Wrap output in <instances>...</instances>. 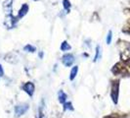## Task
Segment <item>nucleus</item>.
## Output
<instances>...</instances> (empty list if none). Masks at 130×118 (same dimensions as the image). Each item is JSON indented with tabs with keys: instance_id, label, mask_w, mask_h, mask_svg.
<instances>
[{
	"instance_id": "nucleus-2",
	"label": "nucleus",
	"mask_w": 130,
	"mask_h": 118,
	"mask_svg": "<svg viewBox=\"0 0 130 118\" xmlns=\"http://www.w3.org/2000/svg\"><path fill=\"white\" fill-rule=\"evenodd\" d=\"M111 72L113 73L115 75H122V76H128L129 75V72L126 69V67L122 65L121 63L115 64L113 67L111 68Z\"/></svg>"
},
{
	"instance_id": "nucleus-18",
	"label": "nucleus",
	"mask_w": 130,
	"mask_h": 118,
	"mask_svg": "<svg viewBox=\"0 0 130 118\" xmlns=\"http://www.w3.org/2000/svg\"><path fill=\"white\" fill-rule=\"evenodd\" d=\"M4 75V71H3V69H2V66L0 65V77H2Z\"/></svg>"
},
{
	"instance_id": "nucleus-9",
	"label": "nucleus",
	"mask_w": 130,
	"mask_h": 118,
	"mask_svg": "<svg viewBox=\"0 0 130 118\" xmlns=\"http://www.w3.org/2000/svg\"><path fill=\"white\" fill-rule=\"evenodd\" d=\"M66 99H67V95L63 91L59 92V101L61 103H65L66 102Z\"/></svg>"
},
{
	"instance_id": "nucleus-14",
	"label": "nucleus",
	"mask_w": 130,
	"mask_h": 118,
	"mask_svg": "<svg viewBox=\"0 0 130 118\" xmlns=\"http://www.w3.org/2000/svg\"><path fill=\"white\" fill-rule=\"evenodd\" d=\"M111 36H112V33H111V31H110L108 36H107V43L108 44H110L111 42Z\"/></svg>"
},
{
	"instance_id": "nucleus-5",
	"label": "nucleus",
	"mask_w": 130,
	"mask_h": 118,
	"mask_svg": "<svg viewBox=\"0 0 130 118\" xmlns=\"http://www.w3.org/2000/svg\"><path fill=\"white\" fill-rule=\"evenodd\" d=\"M23 89H24V91L28 95V96H32L33 92H34V85H33L31 82H27L26 83L24 87H23Z\"/></svg>"
},
{
	"instance_id": "nucleus-10",
	"label": "nucleus",
	"mask_w": 130,
	"mask_h": 118,
	"mask_svg": "<svg viewBox=\"0 0 130 118\" xmlns=\"http://www.w3.org/2000/svg\"><path fill=\"white\" fill-rule=\"evenodd\" d=\"M126 115L125 114H118V113H112L111 115H107L104 118H125Z\"/></svg>"
},
{
	"instance_id": "nucleus-6",
	"label": "nucleus",
	"mask_w": 130,
	"mask_h": 118,
	"mask_svg": "<svg viewBox=\"0 0 130 118\" xmlns=\"http://www.w3.org/2000/svg\"><path fill=\"white\" fill-rule=\"evenodd\" d=\"M12 1L13 0H7L4 3V9L6 11V14H8V15H10L12 12Z\"/></svg>"
},
{
	"instance_id": "nucleus-16",
	"label": "nucleus",
	"mask_w": 130,
	"mask_h": 118,
	"mask_svg": "<svg viewBox=\"0 0 130 118\" xmlns=\"http://www.w3.org/2000/svg\"><path fill=\"white\" fill-rule=\"evenodd\" d=\"M99 56H100V46H97V48H96V56H95L94 61H97Z\"/></svg>"
},
{
	"instance_id": "nucleus-8",
	"label": "nucleus",
	"mask_w": 130,
	"mask_h": 118,
	"mask_svg": "<svg viewBox=\"0 0 130 118\" xmlns=\"http://www.w3.org/2000/svg\"><path fill=\"white\" fill-rule=\"evenodd\" d=\"M77 72H78V67L77 66H73L72 69V71H71V75H70V80H71V81H72L73 79L76 77Z\"/></svg>"
},
{
	"instance_id": "nucleus-13",
	"label": "nucleus",
	"mask_w": 130,
	"mask_h": 118,
	"mask_svg": "<svg viewBox=\"0 0 130 118\" xmlns=\"http://www.w3.org/2000/svg\"><path fill=\"white\" fill-rule=\"evenodd\" d=\"M63 3H64V8H65L66 10H69L71 8V3H70L69 0H64Z\"/></svg>"
},
{
	"instance_id": "nucleus-3",
	"label": "nucleus",
	"mask_w": 130,
	"mask_h": 118,
	"mask_svg": "<svg viewBox=\"0 0 130 118\" xmlns=\"http://www.w3.org/2000/svg\"><path fill=\"white\" fill-rule=\"evenodd\" d=\"M28 109V104H20L15 107V114L17 117H20L21 115L25 114Z\"/></svg>"
},
{
	"instance_id": "nucleus-15",
	"label": "nucleus",
	"mask_w": 130,
	"mask_h": 118,
	"mask_svg": "<svg viewBox=\"0 0 130 118\" xmlns=\"http://www.w3.org/2000/svg\"><path fill=\"white\" fill-rule=\"evenodd\" d=\"M65 109H71V110H72V109H73V107H72V102H66L65 103Z\"/></svg>"
},
{
	"instance_id": "nucleus-17",
	"label": "nucleus",
	"mask_w": 130,
	"mask_h": 118,
	"mask_svg": "<svg viewBox=\"0 0 130 118\" xmlns=\"http://www.w3.org/2000/svg\"><path fill=\"white\" fill-rule=\"evenodd\" d=\"M124 64L127 66V67H129L130 68V58H127L124 60Z\"/></svg>"
},
{
	"instance_id": "nucleus-7",
	"label": "nucleus",
	"mask_w": 130,
	"mask_h": 118,
	"mask_svg": "<svg viewBox=\"0 0 130 118\" xmlns=\"http://www.w3.org/2000/svg\"><path fill=\"white\" fill-rule=\"evenodd\" d=\"M27 11H28V6L26 5V4H24L23 6H22V8H21V10H20L19 12V18H22V17H24L25 15H26V13H27Z\"/></svg>"
},
{
	"instance_id": "nucleus-20",
	"label": "nucleus",
	"mask_w": 130,
	"mask_h": 118,
	"mask_svg": "<svg viewBox=\"0 0 130 118\" xmlns=\"http://www.w3.org/2000/svg\"><path fill=\"white\" fill-rule=\"evenodd\" d=\"M35 1H36V0H35Z\"/></svg>"
},
{
	"instance_id": "nucleus-11",
	"label": "nucleus",
	"mask_w": 130,
	"mask_h": 118,
	"mask_svg": "<svg viewBox=\"0 0 130 118\" xmlns=\"http://www.w3.org/2000/svg\"><path fill=\"white\" fill-rule=\"evenodd\" d=\"M70 49H71V45L67 41H63L62 44H61V50L62 51H67V50H70Z\"/></svg>"
},
{
	"instance_id": "nucleus-12",
	"label": "nucleus",
	"mask_w": 130,
	"mask_h": 118,
	"mask_svg": "<svg viewBox=\"0 0 130 118\" xmlns=\"http://www.w3.org/2000/svg\"><path fill=\"white\" fill-rule=\"evenodd\" d=\"M25 50L27 51V52H34V51H35V47L32 45H30V44H27V45L25 47Z\"/></svg>"
},
{
	"instance_id": "nucleus-19",
	"label": "nucleus",
	"mask_w": 130,
	"mask_h": 118,
	"mask_svg": "<svg viewBox=\"0 0 130 118\" xmlns=\"http://www.w3.org/2000/svg\"><path fill=\"white\" fill-rule=\"evenodd\" d=\"M128 24H129V25H130V19L128 20Z\"/></svg>"
},
{
	"instance_id": "nucleus-4",
	"label": "nucleus",
	"mask_w": 130,
	"mask_h": 118,
	"mask_svg": "<svg viewBox=\"0 0 130 118\" xmlns=\"http://www.w3.org/2000/svg\"><path fill=\"white\" fill-rule=\"evenodd\" d=\"M62 61L64 63V65L67 67H71L72 65V63L74 62V57L72 54H65L62 58Z\"/></svg>"
},
{
	"instance_id": "nucleus-1",
	"label": "nucleus",
	"mask_w": 130,
	"mask_h": 118,
	"mask_svg": "<svg viewBox=\"0 0 130 118\" xmlns=\"http://www.w3.org/2000/svg\"><path fill=\"white\" fill-rule=\"evenodd\" d=\"M118 92H119V81L116 80L111 82V98L115 104H117L118 101Z\"/></svg>"
}]
</instances>
